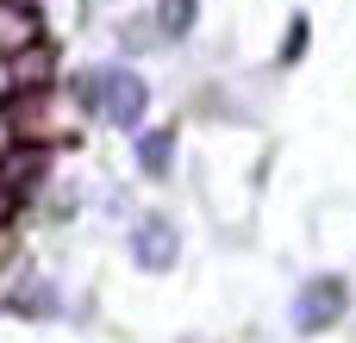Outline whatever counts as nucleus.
<instances>
[{
	"instance_id": "obj_1",
	"label": "nucleus",
	"mask_w": 356,
	"mask_h": 343,
	"mask_svg": "<svg viewBox=\"0 0 356 343\" xmlns=\"http://www.w3.org/2000/svg\"><path fill=\"white\" fill-rule=\"evenodd\" d=\"M94 100H100L113 119H138V81H131V75H100Z\"/></svg>"
},
{
	"instance_id": "obj_2",
	"label": "nucleus",
	"mask_w": 356,
	"mask_h": 343,
	"mask_svg": "<svg viewBox=\"0 0 356 343\" xmlns=\"http://www.w3.org/2000/svg\"><path fill=\"white\" fill-rule=\"evenodd\" d=\"M332 300H338V281H319V294L300 306V325H319V319L332 312Z\"/></svg>"
}]
</instances>
